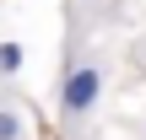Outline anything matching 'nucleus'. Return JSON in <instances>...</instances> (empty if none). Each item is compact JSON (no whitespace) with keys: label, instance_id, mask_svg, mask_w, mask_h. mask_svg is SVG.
I'll return each mask as SVG.
<instances>
[{"label":"nucleus","instance_id":"nucleus-1","mask_svg":"<svg viewBox=\"0 0 146 140\" xmlns=\"http://www.w3.org/2000/svg\"><path fill=\"white\" fill-rule=\"evenodd\" d=\"M103 97V70L98 65H70L65 70V86H60V113L65 119H87Z\"/></svg>","mask_w":146,"mask_h":140},{"label":"nucleus","instance_id":"nucleus-2","mask_svg":"<svg viewBox=\"0 0 146 140\" xmlns=\"http://www.w3.org/2000/svg\"><path fill=\"white\" fill-rule=\"evenodd\" d=\"M22 135H27L22 113H16V108H0V140H22Z\"/></svg>","mask_w":146,"mask_h":140},{"label":"nucleus","instance_id":"nucleus-3","mask_svg":"<svg viewBox=\"0 0 146 140\" xmlns=\"http://www.w3.org/2000/svg\"><path fill=\"white\" fill-rule=\"evenodd\" d=\"M0 70H5V76H16V70H22V43H16V38H5V43H0Z\"/></svg>","mask_w":146,"mask_h":140}]
</instances>
